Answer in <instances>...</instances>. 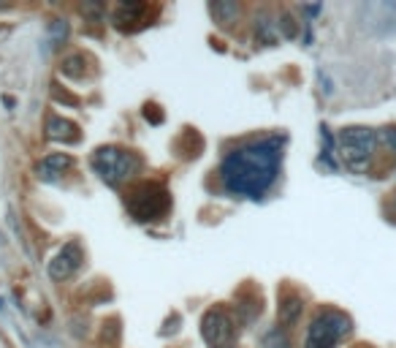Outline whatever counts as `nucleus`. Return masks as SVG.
Segmentation results:
<instances>
[{
  "label": "nucleus",
  "instance_id": "obj_1",
  "mask_svg": "<svg viewBox=\"0 0 396 348\" xmlns=\"http://www.w3.org/2000/svg\"><path fill=\"white\" fill-rule=\"evenodd\" d=\"M277 169H280V142L264 139L228 152L220 166V180L228 194L261 199L274 182Z\"/></svg>",
  "mask_w": 396,
  "mask_h": 348
},
{
  "label": "nucleus",
  "instance_id": "obj_16",
  "mask_svg": "<svg viewBox=\"0 0 396 348\" xmlns=\"http://www.w3.org/2000/svg\"><path fill=\"white\" fill-rule=\"evenodd\" d=\"M66 36H68V25H66L63 20H54V22L50 25V41H52V47L63 44V41H66Z\"/></svg>",
  "mask_w": 396,
  "mask_h": 348
},
{
  "label": "nucleus",
  "instance_id": "obj_18",
  "mask_svg": "<svg viewBox=\"0 0 396 348\" xmlns=\"http://www.w3.org/2000/svg\"><path fill=\"white\" fill-rule=\"evenodd\" d=\"M280 30H282V36H285V38H296V33H298V27L294 25V20H291L288 14H282V17H280Z\"/></svg>",
  "mask_w": 396,
  "mask_h": 348
},
{
  "label": "nucleus",
  "instance_id": "obj_11",
  "mask_svg": "<svg viewBox=\"0 0 396 348\" xmlns=\"http://www.w3.org/2000/svg\"><path fill=\"white\" fill-rule=\"evenodd\" d=\"M47 136L54 142H76V125L63 117H50L47 120Z\"/></svg>",
  "mask_w": 396,
  "mask_h": 348
},
{
  "label": "nucleus",
  "instance_id": "obj_4",
  "mask_svg": "<svg viewBox=\"0 0 396 348\" xmlns=\"http://www.w3.org/2000/svg\"><path fill=\"white\" fill-rule=\"evenodd\" d=\"M350 332V319L340 310H321L310 326L304 348H334Z\"/></svg>",
  "mask_w": 396,
  "mask_h": 348
},
{
  "label": "nucleus",
  "instance_id": "obj_9",
  "mask_svg": "<svg viewBox=\"0 0 396 348\" xmlns=\"http://www.w3.org/2000/svg\"><path fill=\"white\" fill-rule=\"evenodd\" d=\"M71 155H63V152H54V155H47L44 164L38 166V177L44 180H57V174H63L66 169H71Z\"/></svg>",
  "mask_w": 396,
  "mask_h": 348
},
{
  "label": "nucleus",
  "instance_id": "obj_12",
  "mask_svg": "<svg viewBox=\"0 0 396 348\" xmlns=\"http://www.w3.org/2000/svg\"><path fill=\"white\" fill-rule=\"evenodd\" d=\"M209 11L218 17L220 25H231V22L239 17V6H236V3H212Z\"/></svg>",
  "mask_w": 396,
  "mask_h": 348
},
{
  "label": "nucleus",
  "instance_id": "obj_13",
  "mask_svg": "<svg viewBox=\"0 0 396 348\" xmlns=\"http://www.w3.org/2000/svg\"><path fill=\"white\" fill-rule=\"evenodd\" d=\"M144 14V3H123L114 14V22L117 25H125V22H136L139 17Z\"/></svg>",
  "mask_w": 396,
  "mask_h": 348
},
{
  "label": "nucleus",
  "instance_id": "obj_10",
  "mask_svg": "<svg viewBox=\"0 0 396 348\" xmlns=\"http://www.w3.org/2000/svg\"><path fill=\"white\" fill-rule=\"evenodd\" d=\"M301 310H304V302L296 294H288V297L280 302V310H277V319L282 326H294L301 319Z\"/></svg>",
  "mask_w": 396,
  "mask_h": 348
},
{
  "label": "nucleus",
  "instance_id": "obj_17",
  "mask_svg": "<svg viewBox=\"0 0 396 348\" xmlns=\"http://www.w3.org/2000/svg\"><path fill=\"white\" fill-rule=\"evenodd\" d=\"M255 36H258V41H264V44H274L272 22H269V20H261V22H255Z\"/></svg>",
  "mask_w": 396,
  "mask_h": 348
},
{
  "label": "nucleus",
  "instance_id": "obj_7",
  "mask_svg": "<svg viewBox=\"0 0 396 348\" xmlns=\"http://www.w3.org/2000/svg\"><path fill=\"white\" fill-rule=\"evenodd\" d=\"M79 264H82V248L76 242H68L50 261V275L54 280H66V277H71L79 270Z\"/></svg>",
  "mask_w": 396,
  "mask_h": 348
},
{
  "label": "nucleus",
  "instance_id": "obj_21",
  "mask_svg": "<svg viewBox=\"0 0 396 348\" xmlns=\"http://www.w3.org/2000/svg\"><path fill=\"white\" fill-rule=\"evenodd\" d=\"M225 348H234V346H225Z\"/></svg>",
  "mask_w": 396,
  "mask_h": 348
},
{
  "label": "nucleus",
  "instance_id": "obj_20",
  "mask_svg": "<svg viewBox=\"0 0 396 348\" xmlns=\"http://www.w3.org/2000/svg\"><path fill=\"white\" fill-rule=\"evenodd\" d=\"M82 11H84V14H90V17H100V6H93V3H84V6H82Z\"/></svg>",
  "mask_w": 396,
  "mask_h": 348
},
{
  "label": "nucleus",
  "instance_id": "obj_3",
  "mask_svg": "<svg viewBox=\"0 0 396 348\" xmlns=\"http://www.w3.org/2000/svg\"><path fill=\"white\" fill-rule=\"evenodd\" d=\"M93 169L100 174V180H106L109 185H120L128 177L139 174L142 169V158L136 152H128L120 147H98L93 155Z\"/></svg>",
  "mask_w": 396,
  "mask_h": 348
},
{
  "label": "nucleus",
  "instance_id": "obj_8",
  "mask_svg": "<svg viewBox=\"0 0 396 348\" xmlns=\"http://www.w3.org/2000/svg\"><path fill=\"white\" fill-rule=\"evenodd\" d=\"M364 11L372 14V20H367V22H372V33H377V36L396 33V3H372Z\"/></svg>",
  "mask_w": 396,
  "mask_h": 348
},
{
  "label": "nucleus",
  "instance_id": "obj_6",
  "mask_svg": "<svg viewBox=\"0 0 396 348\" xmlns=\"http://www.w3.org/2000/svg\"><path fill=\"white\" fill-rule=\"evenodd\" d=\"M201 335H204V340L212 348H225L231 343V338H234V321H231V316L225 313L223 307L206 310V316L201 321Z\"/></svg>",
  "mask_w": 396,
  "mask_h": 348
},
{
  "label": "nucleus",
  "instance_id": "obj_2",
  "mask_svg": "<svg viewBox=\"0 0 396 348\" xmlns=\"http://www.w3.org/2000/svg\"><path fill=\"white\" fill-rule=\"evenodd\" d=\"M340 155L353 172H367L374 155V145H377V133L364 125H350L340 131Z\"/></svg>",
  "mask_w": 396,
  "mask_h": 348
},
{
  "label": "nucleus",
  "instance_id": "obj_15",
  "mask_svg": "<svg viewBox=\"0 0 396 348\" xmlns=\"http://www.w3.org/2000/svg\"><path fill=\"white\" fill-rule=\"evenodd\" d=\"M264 346H266V348H291V340H288V335H285V332L272 329V332H266Z\"/></svg>",
  "mask_w": 396,
  "mask_h": 348
},
{
  "label": "nucleus",
  "instance_id": "obj_5",
  "mask_svg": "<svg viewBox=\"0 0 396 348\" xmlns=\"http://www.w3.org/2000/svg\"><path fill=\"white\" fill-rule=\"evenodd\" d=\"M169 210V194L155 185V182H144L139 185L130 199H128V212L136 218V221H155L160 218L163 212Z\"/></svg>",
  "mask_w": 396,
  "mask_h": 348
},
{
  "label": "nucleus",
  "instance_id": "obj_19",
  "mask_svg": "<svg viewBox=\"0 0 396 348\" xmlns=\"http://www.w3.org/2000/svg\"><path fill=\"white\" fill-rule=\"evenodd\" d=\"M380 142L391 150V152H396V125L394 128H386V131L380 133Z\"/></svg>",
  "mask_w": 396,
  "mask_h": 348
},
{
  "label": "nucleus",
  "instance_id": "obj_14",
  "mask_svg": "<svg viewBox=\"0 0 396 348\" xmlns=\"http://www.w3.org/2000/svg\"><path fill=\"white\" fill-rule=\"evenodd\" d=\"M60 71L66 76H71V79H82V76H84V57H82V55L66 57L63 66H60Z\"/></svg>",
  "mask_w": 396,
  "mask_h": 348
}]
</instances>
